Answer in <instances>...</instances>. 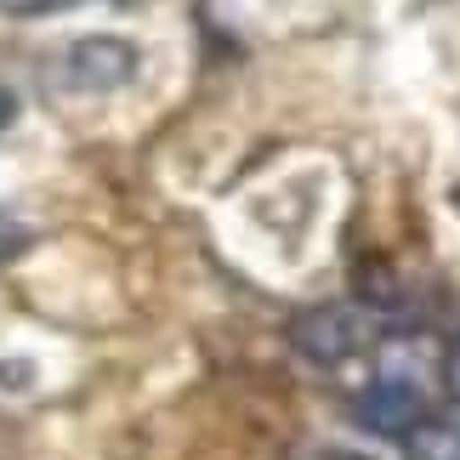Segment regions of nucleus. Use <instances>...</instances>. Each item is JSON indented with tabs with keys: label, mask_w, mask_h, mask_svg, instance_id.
Returning a JSON list of instances; mask_svg holds the SVG:
<instances>
[{
	"label": "nucleus",
	"mask_w": 460,
	"mask_h": 460,
	"mask_svg": "<svg viewBox=\"0 0 460 460\" xmlns=\"http://www.w3.org/2000/svg\"><path fill=\"white\" fill-rule=\"evenodd\" d=\"M420 420H427V398L415 393L410 376H381L358 393V427L376 432V438H398L403 444Z\"/></svg>",
	"instance_id": "1"
},
{
	"label": "nucleus",
	"mask_w": 460,
	"mask_h": 460,
	"mask_svg": "<svg viewBox=\"0 0 460 460\" xmlns=\"http://www.w3.org/2000/svg\"><path fill=\"white\" fill-rule=\"evenodd\" d=\"M137 75V51L131 40H114V34H85L63 51V80L75 92H114Z\"/></svg>",
	"instance_id": "2"
},
{
	"label": "nucleus",
	"mask_w": 460,
	"mask_h": 460,
	"mask_svg": "<svg viewBox=\"0 0 460 460\" xmlns=\"http://www.w3.org/2000/svg\"><path fill=\"white\" fill-rule=\"evenodd\" d=\"M290 341L313 364H341V358L358 352L364 330H358V313H352V307H335L330 302V307H307L302 318H296V324H290Z\"/></svg>",
	"instance_id": "3"
},
{
	"label": "nucleus",
	"mask_w": 460,
	"mask_h": 460,
	"mask_svg": "<svg viewBox=\"0 0 460 460\" xmlns=\"http://www.w3.org/2000/svg\"><path fill=\"white\" fill-rule=\"evenodd\" d=\"M403 455L410 460H460V432L444 420H420V427L403 438Z\"/></svg>",
	"instance_id": "4"
},
{
	"label": "nucleus",
	"mask_w": 460,
	"mask_h": 460,
	"mask_svg": "<svg viewBox=\"0 0 460 460\" xmlns=\"http://www.w3.org/2000/svg\"><path fill=\"white\" fill-rule=\"evenodd\" d=\"M444 386H449V398L460 403V335H455L449 352H444Z\"/></svg>",
	"instance_id": "5"
},
{
	"label": "nucleus",
	"mask_w": 460,
	"mask_h": 460,
	"mask_svg": "<svg viewBox=\"0 0 460 460\" xmlns=\"http://www.w3.org/2000/svg\"><path fill=\"white\" fill-rule=\"evenodd\" d=\"M6 12H17V17H40V12H51V6H63V0H0Z\"/></svg>",
	"instance_id": "6"
},
{
	"label": "nucleus",
	"mask_w": 460,
	"mask_h": 460,
	"mask_svg": "<svg viewBox=\"0 0 460 460\" xmlns=\"http://www.w3.org/2000/svg\"><path fill=\"white\" fill-rule=\"evenodd\" d=\"M12 119H17V97L6 92V85H0V131H6V126H12Z\"/></svg>",
	"instance_id": "7"
}]
</instances>
